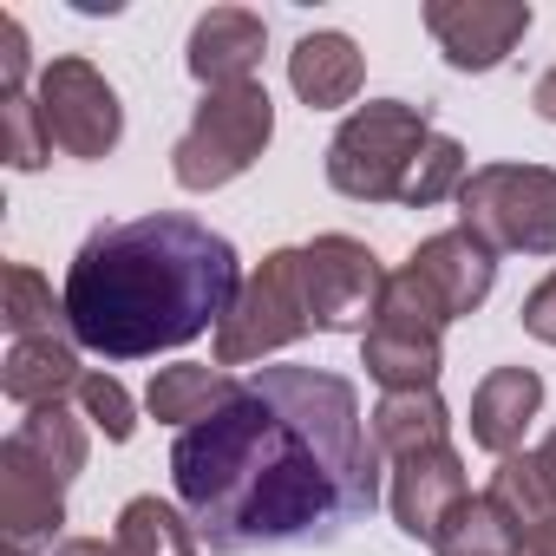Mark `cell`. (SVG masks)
Segmentation results:
<instances>
[{"instance_id": "obj_1", "label": "cell", "mask_w": 556, "mask_h": 556, "mask_svg": "<svg viewBox=\"0 0 556 556\" xmlns=\"http://www.w3.org/2000/svg\"><path fill=\"white\" fill-rule=\"evenodd\" d=\"M177 497L216 556L348 536L380 504L361 393L321 367H262L170 445Z\"/></svg>"}, {"instance_id": "obj_2", "label": "cell", "mask_w": 556, "mask_h": 556, "mask_svg": "<svg viewBox=\"0 0 556 556\" xmlns=\"http://www.w3.org/2000/svg\"><path fill=\"white\" fill-rule=\"evenodd\" d=\"M242 295L236 249L177 210L99 223L66 268V334L105 361H144L229 321Z\"/></svg>"}, {"instance_id": "obj_3", "label": "cell", "mask_w": 556, "mask_h": 556, "mask_svg": "<svg viewBox=\"0 0 556 556\" xmlns=\"http://www.w3.org/2000/svg\"><path fill=\"white\" fill-rule=\"evenodd\" d=\"M432 112L426 105H406V99H374L361 105L334 144H328V184L354 203H400L413 164L426 157L432 144Z\"/></svg>"}, {"instance_id": "obj_4", "label": "cell", "mask_w": 556, "mask_h": 556, "mask_svg": "<svg viewBox=\"0 0 556 556\" xmlns=\"http://www.w3.org/2000/svg\"><path fill=\"white\" fill-rule=\"evenodd\" d=\"M268 138H275V105H268V92H262L255 79H249V86H216V92H203L190 131L177 138L170 177H177L184 190H223V184H236V177L262 157Z\"/></svg>"}, {"instance_id": "obj_5", "label": "cell", "mask_w": 556, "mask_h": 556, "mask_svg": "<svg viewBox=\"0 0 556 556\" xmlns=\"http://www.w3.org/2000/svg\"><path fill=\"white\" fill-rule=\"evenodd\" d=\"M458 229L491 255H556V170L543 164H484L458 190Z\"/></svg>"}, {"instance_id": "obj_6", "label": "cell", "mask_w": 556, "mask_h": 556, "mask_svg": "<svg viewBox=\"0 0 556 556\" xmlns=\"http://www.w3.org/2000/svg\"><path fill=\"white\" fill-rule=\"evenodd\" d=\"M302 334H315L308 295H302V249H275L242 282L229 321L216 328V367H249L262 354H282Z\"/></svg>"}, {"instance_id": "obj_7", "label": "cell", "mask_w": 556, "mask_h": 556, "mask_svg": "<svg viewBox=\"0 0 556 556\" xmlns=\"http://www.w3.org/2000/svg\"><path fill=\"white\" fill-rule=\"evenodd\" d=\"M439 334H445L439 302L413 282L406 268H393L387 295H380V315L361 334V354H367V374L380 380V393H432V380H439Z\"/></svg>"}, {"instance_id": "obj_8", "label": "cell", "mask_w": 556, "mask_h": 556, "mask_svg": "<svg viewBox=\"0 0 556 556\" xmlns=\"http://www.w3.org/2000/svg\"><path fill=\"white\" fill-rule=\"evenodd\" d=\"M302 295L321 334H367L387 295L380 255L354 236H315L302 249Z\"/></svg>"}, {"instance_id": "obj_9", "label": "cell", "mask_w": 556, "mask_h": 556, "mask_svg": "<svg viewBox=\"0 0 556 556\" xmlns=\"http://www.w3.org/2000/svg\"><path fill=\"white\" fill-rule=\"evenodd\" d=\"M34 105H40L47 144H60L66 157H105L125 138L118 92L99 79L92 60H53L34 86Z\"/></svg>"}, {"instance_id": "obj_10", "label": "cell", "mask_w": 556, "mask_h": 556, "mask_svg": "<svg viewBox=\"0 0 556 556\" xmlns=\"http://www.w3.org/2000/svg\"><path fill=\"white\" fill-rule=\"evenodd\" d=\"M426 27L458 73H491L530 34V8L523 0H432Z\"/></svg>"}, {"instance_id": "obj_11", "label": "cell", "mask_w": 556, "mask_h": 556, "mask_svg": "<svg viewBox=\"0 0 556 556\" xmlns=\"http://www.w3.org/2000/svg\"><path fill=\"white\" fill-rule=\"evenodd\" d=\"M406 275L439 302L445 321H458V315L484 308V295H491V282H497V255H491L471 229H439V236H426V242L413 249Z\"/></svg>"}, {"instance_id": "obj_12", "label": "cell", "mask_w": 556, "mask_h": 556, "mask_svg": "<svg viewBox=\"0 0 556 556\" xmlns=\"http://www.w3.org/2000/svg\"><path fill=\"white\" fill-rule=\"evenodd\" d=\"M66 523V478L34 458L21 439L0 445V530L14 549H40L53 543V530Z\"/></svg>"}, {"instance_id": "obj_13", "label": "cell", "mask_w": 556, "mask_h": 556, "mask_svg": "<svg viewBox=\"0 0 556 556\" xmlns=\"http://www.w3.org/2000/svg\"><path fill=\"white\" fill-rule=\"evenodd\" d=\"M465 458L452 445H432V452H413V458H393V523L419 543L439 536V523L465 504Z\"/></svg>"}, {"instance_id": "obj_14", "label": "cell", "mask_w": 556, "mask_h": 556, "mask_svg": "<svg viewBox=\"0 0 556 556\" xmlns=\"http://www.w3.org/2000/svg\"><path fill=\"white\" fill-rule=\"evenodd\" d=\"M262 47H268V27L242 8H210L197 27H190V73L216 92V86H249L255 66H262Z\"/></svg>"}, {"instance_id": "obj_15", "label": "cell", "mask_w": 556, "mask_h": 556, "mask_svg": "<svg viewBox=\"0 0 556 556\" xmlns=\"http://www.w3.org/2000/svg\"><path fill=\"white\" fill-rule=\"evenodd\" d=\"M536 406H543V380H536L530 367H491V374L478 380V393H471V445L510 458V452L523 445Z\"/></svg>"}, {"instance_id": "obj_16", "label": "cell", "mask_w": 556, "mask_h": 556, "mask_svg": "<svg viewBox=\"0 0 556 556\" xmlns=\"http://www.w3.org/2000/svg\"><path fill=\"white\" fill-rule=\"evenodd\" d=\"M14 406H60L66 393L86 387V367H79V341L66 334H34V341H14L8 348V374H0Z\"/></svg>"}, {"instance_id": "obj_17", "label": "cell", "mask_w": 556, "mask_h": 556, "mask_svg": "<svg viewBox=\"0 0 556 556\" xmlns=\"http://www.w3.org/2000/svg\"><path fill=\"white\" fill-rule=\"evenodd\" d=\"M367 79V60L348 34H308L295 53H289V86L308 112H334V105H354Z\"/></svg>"}, {"instance_id": "obj_18", "label": "cell", "mask_w": 556, "mask_h": 556, "mask_svg": "<svg viewBox=\"0 0 556 556\" xmlns=\"http://www.w3.org/2000/svg\"><path fill=\"white\" fill-rule=\"evenodd\" d=\"M484 504L504 517V530H510L517 543H523L530 530H543V523L556 517V471H549V458H543V452H510V458L491 471Z\"/></svg>"}, {"instance_id": "obj_19", "label": "cell", "mask_w": 556, "mask_h": 556, "mask_svg": "<svg viewBox=\"0 0 556 556\" xmlns=\"http://www.w3.org/2000/svg\"><path fill=\"white\" fill-rule=\"evenodd\" d=\"M242 380H229V367H203V361H184V367H164L157 380H151V393H144V406H151V419H164V426H203L216 406H229V393H236Z\"/></svg>"}, {"instance_id": "obj_20", "label": "cell", "mask_w": 556, "mask_h": 556, "mask_svg": "<svg viewBox=\"0 0 556 556\" xmlns=\"http://www.w3.org/2000/svg\"><path fill=\"white\" fill-rule=\"evenodd\" d=\"M445 432H452V413H445L439 393H387L374 406V445H380V458L432 452V445H445Z\"/></svg>"}, {"instance_id": "obj_21", "label": "cell", "mask_w": 556, "mask_h": 556, "mask_svg": "<svg viewBox=\"0 0 556 556\" xmlns=\"http://www.w3.org/2000/svg\"><path fill=\"white\" fill-rule=\"evenodd\" d=\"M125 556H197V523L177 517L164 497H131L118 510V536Z\"/></svg>"}, {"instance_id": "obj_22", "label": "cell", "mask_w": 556, "mask_h": 556, "mask_svg": "<svg viewBox=\"0 0 556 556\" xmlns=\"http://www.w3.org/2000/svg\"><path fill=\"white\" fill-rule=\"evenodd\" d=\"M0 321H8V334H14V341L60 334L66 302H53V289L40 282L27 262H8V275H0Z\"/></svg>"}, {"instance_id": "obj_23", "label": "cell", "mask_w": 556, "mask_h": 556, "mask_svg": "<svg viewBox=\"0 0 556 556\" xmlns=\"http://www.w3.org/2000/svg\"><path fill=\"white\" fill-rule=\"evenodd\" d=\"M14 439H21L34 458H47V465H53L66 484L86 471V426H79L66 406H34V413L14 426Z\"/></svg>"}, {"instance_id": "obj_24", "label": "cell", "mask_w": 556, "mask_h": 556, "mask_svg": "<svg viewBox=\"0 0 556 556\" xmlns=\"http://www.w3.org/2000/svg\"><path fill=\"white\" fill-rule=\"evenodd\" d=\"M432 549H439V556H517V536L504 530V517H497L484 497H465V504L439 523Z\"/></svg>"}, {"instance_id": "obj_25", "label": "cell", "mask_w": 556, "mask_h": 556, "mask_svg": "<svg viewBox=\"0 0 556 556\" xmlns=\"http://www.w3.org/2000/svg\"><path fill=\"white\" fill-rule=\"evenodd\" d=\"M465 177H471V170H465V144L439 131V138L426 144V157L413 164V177H406V190H400V203H406V210H426V203H445V197H458V190H465Z\"/></svg>"}, {"instance_id": "obj_26", "label": "cell", "mask_w": 556, "mask_h": 556, "mask_svg": "<svg viewBox=\"0 0 556 556\" xmlns=\"http://www.w3.org/2000/svg\"><path fill=\"white\" fill-rule=\"evenodd\" d=\"M0 157H8L14 170H40V164L53 157L34 99H0Z\"/></svg>"}, {"instance_id": "obj_27", "label": "cell", "mask_w": 556, "mask_h": 556, "mask_svg": "<svg viewBox=\"0 0 556 556\" xmlns=\"http://www.w3.org/2000/svg\"><path fill=\"white\" fill-rule=\"evenodd\" d=\"M79 406H86V419L112 439V445H125L131 432H138V419H131V393L112 380V374H86V387H79Z\"/></svg>"}, {"instance_id": "obj_28", "label": "cell", "mask_w": 556, "mask_h": 556, "mask_svg": "<svg viewBox=\"0 0 556 556\" xmlns=\"http://www.w3.org/2000/svg\"><path fill=\"white\" fill-rule=\"evenodd\" d=\"M0 99H27V34H21V21H0Z\"/></svg>"}, {"instance_id": "obj_29", "label": "cell", "mask_w": 556, "mask_h": 556, "mask_svg": "<svg viewBox=\"0 0 556 556\" xmlns=\"http://www.w3.org/2000/svg\"><path fill=\"white\" fill-rule=\"evenodd\" d=\"M517 315H523V328H530L543 348H556V268L543 275L530 295H523V308H517Z\"/></svg>"}, {"instance_id": "obj_30", "label": "cell", "mask_w": 556, "mask_h": 556, "mask_svg": "<svg viewBox=\"0 0 556 556\" xmlns=\"http://www.w3.org/2000/svg\"><path fill=\"white\" fill-rule=\"evenodd\" d=\"M53 556H125L118 543H99V536H73V543H60Z\"/></svg>"}, {"instance_id": "obj_31", "label": "cell", "mask_w": 556, "mask_h": 556, "mask_svg": "<svg viewBox=\"0 0 556 556\" xmlns=\"http://www.w3.org/2000/svg\"><path fill=\"white\" fill-rule=\"evenodd\" d=\"M517 556H556V517H549L543 530H530V536L517 543Z\"/></svg>"}, {"instance_id": "obj_32", "label": "cell", "mask_w": 556, "mask_h": 556, "mask_svg": "<svg viewBox=\"0 0 556 556\" xmlns=\"http://www.w3.org/2000/svg\"><path fill=\"white\" fill-rule=\"evenodd\" d=\"M530 105H536V112H543V118L556 125V73H543V79H536V92H530Z\"/></svg>"}, {"instance_id": "obj_33", "label": "cell", "mask_w": 556, "mask_h": 556, "mask_svg": "<svg viewBox=\"0 0 556 556\" xmlns=\"http://www.w3.org/2000/svg\"><path fill=\"white\" fill-rule=\"evenodd\" d=\"M543 458H549V471H556V432H549V439H543Z\"/></svg>"}]
</instances>
